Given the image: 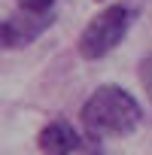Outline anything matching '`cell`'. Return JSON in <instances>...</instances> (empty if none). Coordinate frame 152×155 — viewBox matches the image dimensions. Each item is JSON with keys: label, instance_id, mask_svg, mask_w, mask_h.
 Segmentation results:
<instances>
[{"label": "cell", "instance_id": "6da1fadb", "mask_svg": "<svg viewBox=\"0 0 152 155\" xmlns=\"http://www.w3.org/2000/svg\"><path fill=\"white\" fill-rule=\"evenodd\" d=\"M140 119H143V110L137 97L128 94L122 85H101L82 104V125L94 140L125 137L140 125Z\"/></svg>", "mask_w": 152, "mask_h": 155}, {"label": "cell", "instance_id": "7a4b0ae2", "mask_svg": "<svg viewBox=\"0 0 152 155\" xmlns=\"http://www.w3.org/2000/svg\"><path fill=\"white\" fill-rule=\"evenodd\" d=\"M131 28V9L125 3H113V6H104L88 25L85 31L79 34V55L85 61H101L104 55H110L128 34Z\"/></svg>", "mask_w": 152, "mask_h": 155}, {"label": "cell", "instance_id": "3957f363", "mask_svg": "<svg viewBox=\"0 0 152 155\" xmlns=\"http://www.w3.org/2000/svg\"><path fill=\"white\" fill-rule=\"evenodd\" d=\"M55 21V9H21L3 21L6 28V49H25L37 37H43Z\"/></svg>", "mask_w": 152, "mask_h": 155}, {"label": "cell", "instance_id": "277c9868", "mask_svg": "<svg viewBox=\"0 0 152 155\" xmlns=\"http://www.w3.org/2000/svg\"><path fill=\"white\" fill-rule=\"evenodd\" d=\"M37 146H40L43 155H73V152H79L82 137H79V131H76L67 119H52L40 131Z\"/></svg>", "mask_w": 152, "mask_h": 155}, {"label": "cell", "instance_id": "5b68a950", "mask_svg": "<svg viewBox=\"0 0 152 155\" xmlns=\"http://www.w3.org/2000/svg\"><path fill=\"white\" fill-rule=\"evenodd\" d=\"M140 82H143V88H146V94L152 101V55H146L140 61Z\"/></svg>", "mask_w": 152, "mask_h": 155}, {"label": "cell", "instance_id": "8992f818", "mask_svg": "<svg viewBox=\"0 0 152 155\" xmlns=\"http://www.w3.org/2000/svg\"><path fill=\"white\" fill-rule=\"evenodd\" d=\"M21 9H55V0H18Z\"/></svg>", "mask_w": 152, "mask_h": 155}, {"label": "cell", "instance_id": "52a82bcc", "mask_svg": "<svg viewBox=\"0 0 152 155\" xmlns=\"http://www.w3.org/2000/svg\"><path fill=\"white\" fill-rule=\"evenodd\" d=\"M6 49V28H3V21H0V52Z\"/></svg>", "mask_w": 152, "mask_h": 155}]
</instances>
